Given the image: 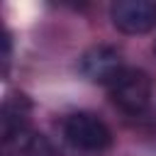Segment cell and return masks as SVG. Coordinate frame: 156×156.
Segmentation results:
<instances>
[{
	"instance_id": "6da1fadb",
	"label": "cell",
	"mask_w": 156,
	"mask_h": 156,
	"mask_svg": "<svg viewBox=\"0 0 156 156\" xmlns=\"http://www.w3.org/2000/svg\"><path fill=\"white\" fill-rule=\"evenodd\" d=\"M107 90H110L112 102H115L122 112H127V115H139V112H144V110L149 107L154 85H151V78H149L146 71L127 66V68L107 85Z\"/></svg>"
},
{
	"instance_id": "7a4b0ae2",
	"label": "cell",
	"mask_w": 156,
	"mask_h": 156,
	"mask_svg": "<svg viewBox=\"0 0 156 156\" xmlns=\"http://www.w3.org/2000/svg\"><path fill=\"white\" fill-rule=\"evenodd\" d=\"M63 134L76 149L83 151H102L112 144L110 127L93 112H73L71 117H66Z\"/></svg>"
},
{
	"instance_id": "3957f363",
	"label": "cell",
	"mask_w": 156,
	"mask_h": 156,
	"mask_svg": "<svg viewBox=\"0 0 156 156\" xmlns=\"http://www.w3.org/2000/svg\"><path fill=\"white\" fill-rule=\"evenodd\" d=\"M110 20L117 32L139 37L156 27V2L151 0H117L110 5Z\"/></svg>"
},
{
	"instance_id": "277c9868",
	"label": "cell",
	"mask_w": 156,
	"mask_h": 156,
	"mask_svg": "<svg viewBox=\"0 0 156 156\" xmlns=\"http://www.w3.org/2000/svg\"><path fill=\"white\" fill-rule=\"evenodd\" d=\"M78 68H80V73H83L90 83L110 85L127 66H124V61H122V54H119L115 46L98 44V46H90V49L80 56Z\"/></svg>"
},
{
	"instance_id": "5b68a950",
	"label": "cell",
	"mask_w": 156,
	"mask_h": 156,
	"mask_svg": "<svg viewBox=\"0 0 156 156\" xmlns=\"http://www.w3.org/2000/svg\"><path fill=\"white\" fill-rule=\"evenodd\" d=\"M2 156H56V154L44 134L24 129L2 139Z\"/></svg>"
},
{
	"instance_id": "8992f818",
	"label": "cell",
	"mask_w": 156,
	"mask_h": 156,
	"mask_svg": "<svg viewBox=\"0 0 156 156\" xmlns=\"http://www.w3.org/2000/svg\"><path fill=\"white\" fill-rule=\"evenodd\" d=\"M29 112H32V102L27 100V95L22 93L10 95L2 102V112H0V136L7 139L17 132L29 129Z\"/></svg>"
}]
</instances>
